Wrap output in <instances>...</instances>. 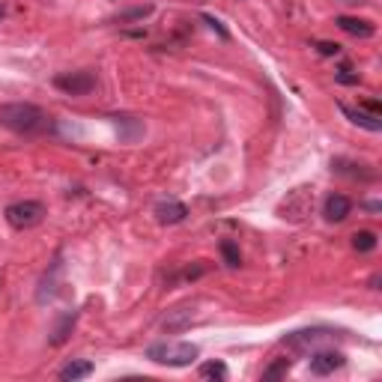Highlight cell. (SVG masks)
<instances>
[{
  "label": "cell",
  "mask_w": 382,
  "mask_h": 382,
  "mask_svg": "<svg viewBox=\"0 0 382 382\" xmlns=\"http://www.w3.org/2000/svg\"><path fill=\"white\" fill-rule=\"evenodd\" d=\"M0 126L13 134H24V138H36V134H51L57 122L45 108L33 102H6L0 105Z\"/></svg>",
  "instance_id": "6da1fadb"
},
{
  "label": "cell",
  "mask_w": 382,
  "mask_h": 382,
  "mask_svg": "<svg viewBox=\"0 0 382 382\" xmlns=\"http://www.w3.org/2000/svg\"><path fill=\"white\" fill-rule=\"evenodd\" d=\"M143 355H147L150 362H155V365H164V367H188L191 362H197L200 350L194 344H185V341H179V344L162 341V344L147 346V353H143Z\"/></svg>",
  "instance_id": "7a4b0ae2"
},
{
  "label": "cell",
  "mask_w": 382,
  "mask_h": 382,
  "mask_svg": "<svg viewBox=\"0 0 382 382\" xmlns=\"http://www.w3.org/2000/svg\"><path fill=\"white\" fill-rule=\"evenodd\" d=\"M48 215V206L42 204V200H15V204H9L3 209V218L13 230H30L36 227V224L45 221Z\"/></svg>",
  "instance_id": "3957f363"
},
{
  "label": "cell",
  "mask_w": 382,
  "mask_h": 382,
  "mask_svg": "<svg viewBox=\"0 0 382 382\" xmlns=\"http://www.w3.org/2000/svg\"><path fill=\"white\" fill-rule=\"evenodd\" d=\"M54 87H57L60 93H66V96L81 99V96H90V93H93V90L99 87V78H96L93 69L60 72V75H54Z\"/></svg>",
  "instance_id": "277c9868"
},
{
  "label": "cell",
  "mask_w": 382,
  "mask_h": 382,
  "mask_svg": "<svg viewBox=\"0 0 382 382\" xmlns=\"http://www.w3.org/2000/svg\"><path fill=\"white\" fill-rule=\"evenodd\" d=\"M334 338V332L332 329H299V332H290L284 334V346H290V350H311V346H317L323 341H329Z\"/></svg>",
  "instance_id": "5b68a950"
},
{
  "label": "cell",
  "mask_w": 382,
  "mask_h": 382,
  "mask_svg": "<svg viewBox=\"0 0 382 382\" xmlns=\"http://www.w3.org/2000/svg\"><path fill=\"white\" fill-rule=\"evenodd\" d=\"M346 365V355L338 350H317L311 355V374L313 376H329L334 370H341Z\"/></svg>",
  "instance_id": "8992f818"
},
{
  "label": "cell",
  "mask_w": 382,
  "mask_h": 382,
  "mask_svg": "<svg viewBox=\"0 0 382 382\" xmlns=\"http://www.w3.org/2000/svg\"><path fill=\"white\" fill-rule=\"evenodd\" d=\"M350 212H353V200L346 197V194H341V191H329L325 194V200H323V215H325V221H346L350 218Z\"/></svg>",
  "instance_id": "52a82bcc"
},
{
  "label": "cell",
  "mask_w": 382,
  "mask_h": 382,
  "mask_svg": "<svg viewBox=\"0 0 382 382\" xmlns=\"http://www.w3.org/2000/svg\"><path fill=\"white\" fill-rule=\"evenodd\" d=\"M197 317V308L194 305H179L174 311H167V317L162 320V332L164 334H179V332H185L191 323H194Z\"/></svg>",
  "instance_id": "ba28073f"
},
{
  "label": "cell",
  "mask_w": 382,
  "mask_h": 382,
  "mask_svg": "<svg viewBox=\"0 0 382 382\" xmlns=\"http://www.w3.org/2000/svg\"><path fill=\"white\" fill-rule=\"evenodd\" d=\"M338 108H341V114L353 122V126H358V129H367V132H382V117H376V114H370V111H365V108H353V105H346V102H338Z\"/></svg>",
  "instance_id": "9c48e42d"
},
{
  "label": "cell",
  "mask_w": 382,
  "mask_h": 382,
  "mask_svg": "<svg viewBox=\"0 0 382 382\" xmlns=\"http://www.w3.org/2000/svg\"><path fill=\"white\" fill-rule=\"evenodd\" d=\"M334 24H338L344 33H350V36H358V39H370L376 33V24L367 18H355V15H338L334 18Z\"/></svg>",
  "instance_id": "30bf717a"
},
{
  "label": "cell",
  "mask_w": 382,
  "mask_h": 382,
  "mask_svg": "<svg viewBox=\"0 0 382 382\" xmlns=\"http://www.w3.org/2000/svg\"><path fill=\"white\" fill-rule=\"evenodd\" d=\"M188 218V206L185 204H179V200H162L159 206H155V221L159 224H179V221H185Z\"/></svg>",
  "instance_id": "8fae6325"
},
{
  "label": "cell",
  "mask_w": 382,
  "mask_h": 382,
  "mask_svg": "<svg viewBox=\"0 0 382 382\" xmlns=\"http://www.w3.org/2000/svg\"><path fill=\"white\" fill-rule=\"evenodd\" d=\"M362 167H365V164L350 162V159H334V162H332V171L341 174V176L362 179V183H370V179H376V171H362Z\"/></svg>",
  "instance_id": "7c38bea8"
},
{
  "label": "cell",
  "mask_w": 382,
  "mask_h": 382,
  "mask_svg": "<svg viewBox=\"0 0 382 382\" xmlns=\"http://www.w3.org/2000/svg\"><path fill=\"white\" fill-rule=\"evenodd\" d=\"M93 362H87V358H72V362H66L63 367H60V379L63 382H78V379H87L90 374H93Z\"/></svg>",
  "instance_id": "4fadbf2b"
},
{
  "label": "cell",
  "mask_w": 382,
  "mask_h": 382,
  "mask_svg": "<svg viewBox=\"0 0 382 382\" xmlns=\"http://www.w3.org/2000/svg\"><path fill=\"white\" fill-rule=\"evenodd\" d=\"M75 323H78V311H66L63 317L57 320V325H54L48 344H51V346L66 344V341H69V334H72V329H75Z\"/></svg>",
  "instance_id": "5bb4252c"
},
{
  "label": "cell",
  "mask_w": 382,
  "mask_h": 382,
  "mask_svg": "<svg viewBox=\"0 0 382 382\" xmlns=\"http://www.w3.org/2000/svg\"><path fill=\"white\" fill-rule=\"evenodd\" d=\"M209 272V266L204 260H197V263H191V266H183L179 272H174L171 278H167V284H188V281H197V278H204Z\"/></svg>",
  "instance_id": "9a60e30c"
},
{
  "label": "cell",
  "mask_w": 382,
  "mask_h": 382,
  "mask_svg": "<svg viewBox=\"0 0 382 382\" xmlns=\"http://www.w3.org/2000/svg\"><path fill=\"white\" fill-rule=\"evenodd\" d=\"M155 13L153 3H143V6H132V9H122V13L114 18V24H134V21H143Z\"/></svg>",
  "instance_id": "2e32d148"
},
{
  "label": "cell",
  "mask_w": 382,
  "mask_h": 382,
  "mask_svg": "<svg viewBox=\"0 0 382 382\" xmlns=\"http://www.w3.org/2000/svg\"><path fill=\"white\" fill-rule=\"evenodd\" d=\"M376 245H379V236H376L374 230H355V233H353V248H355L358 254L374 251Z\"/></svg>",
  "instance_id": "e0dca14e"
},
{
  "label": "cell",
  "mask_w": 382,
  "mask_h": 382,
  "mask_svg": "<svg viewBox=\"0 0 382 382\" xmlns=\"http://www.w3.org/2000/svg\"><path fill=\"white\" fill-rule=\"evenodd\" d=\"M218 251H221L224 266H230V269H239L242 266V251H239V245H236L233 239H224L218 245Z\"/></svg>",
  "instance_id": "ac0fdd59"
},
{
  "label": "cell",
  "mask_w": 382,
  "mask_h": 382,
  "mask_svg": "<svg viewBox=\"0 0 382 382\" xmlns=\"http://www.w3.org/2000/svg\"><path fill=\"white\" fill-rule=\"evenodd\" d=\"M200 379H218V382H224V379H227V365H224V362L200 365Z\"/></svg>",
  "instance_id": "d6986e66"
},
{
  "label": "cell",
  "mask_w": 382,
  "mask_h": 382,
  "mask_svg": "<svg viewBox=\"0 0 382 382\" xmlns=\"http://www.w3.org/2000/svg\"><path fill=\"white\" fill-rule=\"evenodd\" d=\"M290 367H293V362L290 358H275L269 367H263V379H281L290 374Z\"/></svg>",
  "instance_id": "ffe728a7"
},
{
  "label": "cell",
  "mask_w": 382,
  "mask_h": 382,
  "mask_svg": "<svg viewBox=\"0 0 382 382\" xmlns=\"http://www.w3.org/2000/svg\"><path fill=\"white\" fill-rule=\"evenodd\" d=\"M334 81H338V84H346V87H358V84H362V75H358L353 66H341V69L334 72Z\"/></svg>",
  "instance_id": "44dd1931"
},
{
  "label": "cell",
  "mask_w": 382,
  "mask_h": 382,
  "mask_svg": "<svg viewBox=\"0 0 382 382\" xmlns=\"http://www.w3.org/2000/svg\"><path fill=\"white\" fill-rule=\"evenodd\" d=\"M313 48H317L320 54H323V57H338V54H341V45L338 42H313Z\"/></svg>",
  "instance_id": "7402d4cb"
},
{
  "label": "cell",
  "mask_w": 382,
  "mask_h": 382,
  "mask_svg": "<svg viewBox=\"0 0 382 382\" xmlns=\"http://www.w3.org/2000/svg\"><path fill=\"white\" fill-rule=\"evenodd\" d=\"M204 21H206V24H209V30H215V33H218V36H221V39H230V33H227V30H224V24H221V21H218V18H212V15H204Z\"/></svg>",
  "instance_id": "603a6c76"
},
{
  "label": "cell",
  "mask_w": 382,
  "mask_h": 382,
  "mask_svg": "<svg viewBox=\"0 0 382 382\" xmlns=\"http://www.w3.org/2000/svg\"><path fill=\"white\" fill-rule=\"evenodd\" d=\"M365 111H370V114H376V117H379V111H382V108H379V102L374 99V102H365Z\"/></svg>",
  "instance_id": "cb8c5ba5"
},
{
  "label": "cell",
  "mask_w": 382,
  "mask_h": 382,
  "mask_svg": "<svg viewBox=\"0 0 382 382\" xmlns=\"http://www.w3.org/2000/svg\"><path fill=\"white\" fill-rule=\"evenodd\" d=\"M365 209H367V212H374V215H376V212L382 209V204H376V200H370V204H365Z\"/></svg>",
  "instance_id": "d4e9b609"
},
{
  "label": "cell",
  "mask_w": 382,
  "mask_h": 382,
  "mask_svg": "<svg viewBox=\"0 0 382 382\" xmlns=\"http://www.w3.org/2000/svg\"><path fill=\"white\" fill-rule=\"evenodd\" d=\"M3 15H6V6H3V3H0V18H3Z\"/></svg>",
  "instance_id": "484cf974"
}]
</instances>
